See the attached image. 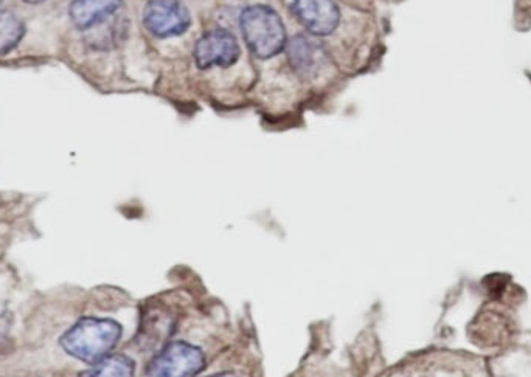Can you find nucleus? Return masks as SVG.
<instances>
[{
    "label": "nucleus",
    "instance_id": "obj_3",
    "mask_svg": "<svg viewBox=\"0 0 531 377\" xmlns=\"http://www.w3.org/2000/svg\"><path fill=\"white\" fill-rule=\"evenodd\" d=\"M205 368V356L198 346L185 342H174L165 346L146 368L148 376L190 377Z\"/></svg>",
    "mask_w": 531,
    "mask_h": 377
},
{
    "label": "nucleus",
    "instance_id": "obj_10",
    "mask_svg": "<svg viewBox=\"0 0 531 377\" xmlns=\"http://www.w3.org/2000/svg\"><path fill=\"white\" fill-rule=\"evenodd\" d=\"M136 371V365L129 357L122 354H108L100 362L94 364L91 370L83 373L87 377H129Z\"/></svg>",
    "mask_w": 531,
    "mask_h": 377
},
{
    "label": "nucleus",
    "instance_id": "obj_1",
    "mask_svg": "<svg viewBox=\"0 0 531 377\" xmlns=\"http://www.w3.org/2000/svg\"><path fill=\"white\" fill-rule=\"evenodd\" d=\"M122 337V326L114 320L86 317L66 331L59 345L69 356L94 365L108 356Z\"/></svg>",
    "mask_w": 531,
    "mask_h": 377
},
{
    "label": "nucleus",
    "instance_id": "obj_11",
    "mask_svg": "<svg viewBox=\"0 0 531 377\" xmlns=\"http://www.w3.org/2000/svg\"><path fill=\"white\" fill-rule=\"evenodd\" d=\"M24 2H27V4L36 5L42 4V2H46V0H24Z\"/></svg>",
    "mask_w": 531,
    "mask_h": 377
},
{
    "label": "nucleus",
    "instance_id": "obj_8",
    "mask_svg": "<svg viewBox=\"0 0 531 377\" xmlns=\"http://www.w3.org/2000/svg\"><path fill=\"white\" fill-rule=\"evenodd\" d=\"M122 0H72L69 7L70 21L78 30H91L111 18L120 8Z\"/></svg>",
    "mask_w": 531,
    "mask_h": 377
},
{
    "label": "nucleus",
    "instance_id": "obj_7",
    "mask_svg": "<svg viewBox=\"0 0 531 377\" xmlns=\"http://www.w3.org/2000/svg\"><path fill=\"white\" fill-rule=\"evenodd\" d=\"M288 58L292 69L302 77H316L325 64L322 47L308 36H295L288 45Z\"/></svg>",
    "mask_w": 531,
    "mask_h": 377
},
{
    "label": "nucleus",
    "instance_id": "obj_5",
    "mask_svg": "<svg viewBox=\"0 0 531 377\" xmlns=\"http://www.w3.org/2000/svg\"><path fill=\"white\" fill-rule=\"evenodd\" d=\"M238 39L232 33L216 28L199 38L195 47V61L199 69L230 67L240 59Z\"/></svg>",
    "mask_w": 531,
    "mask_h": 377
},
{
    "label": "nucleus",
    "instance_id": "obj_9",
    "mask_svg": "<svg viewBox=\"0 0 531 377\" xmlns=\"http://www.w3.org/2000/svg\"><path fill=\"white\" fill-rule=\"evenodd\" d=\"M25 35V24L18 14L0 10V56L18 47Z\"/></svg>",
    "mask_w": 531,
    "mask_h": 377
},
{
    "label": "nucleus",
    "instance_id": "obj_6",
    "mask_svg": "<svg viewBox=\"0 0 531 377\" xmlns=\"http://www.w3.org/2000/svg\"><path fill=\"white\" fill-rule=\"evenodd\" d=\"M291 10L313 36L331 35L341 22V11L334 0H294Z\"/></svg>",
    "mask_w": 531,
    "mask_h": 377
},
{
    "label": "nucleus",
    "instance_id": "obj_4",
    "mask_svg": "<svg viewBox=\"0 0 531 377\" xmlns=\"http://www.w3.org/2000/svg\"><path fill=\"white\" fill-rule=\"evenodd\" d=\"M143 24L156 38L181 36L191 25V16L182 0H148Z\"/></svg>",
    "mask_w": 531,
    "mask_h": 377
},
{
    "label": "nucleus",
    "instance_id": "obj_2",
    "mask_svg": "<svg viewBox=\"0 0 531 377\" xmlns=\"http://www.w3.org/2000/svg\"><path fill=\"white\" fill-rule=\"evenodd\" d=\"M240 28L244 42L257 58H274L286 47L285 24L271 7L252 5L246 8L241 14Z\"/></svg>",
    "mask_w": 531,
    "mask_h": 377
}]
</instances>
